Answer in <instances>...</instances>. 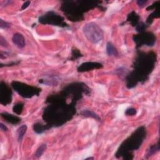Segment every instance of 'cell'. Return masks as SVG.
I'll use <instances>...</instances> for the list:
<instances>
[{
  "mask_svg": "<svg viewBox=\"0 0 160 160\" xmlns=\"http://www.w3.org/2000/svg\"><path fill=\"white\" fill-rule=\"evenodd\" d=\"M46 148H47V146L46 144H42L36 151L34 153V157L36 158H40L42 156V154L44 153L45 150L46 149Z\"/></svg>",
  "mask_w": 160,
  "mask_h": 160,
  "instance_id": "23",
  "label": "cell"
},
{
  "mask_svg": "<svg viewBox=\"0 0 160 160\" xmlns=\"http://www.w3.org/2000/svg\"><path fill=\"white\" fill-rule=\"evenodd\" d=\"M1 117L7 122L11 124L12 125H16L21 122V119L15 115L9 114L6 112H3L1 113Z\"/></svg>",
  "mask_w": 160,
  "mask_h": 160,
  "instance_id": "12",
  "label": "cell"
},
{
  "mask_svg": "<svg viewBox=\"0 0 160 160\" xmlns=\"http://www.w3.org/2000/svg\"><path fill=\"white\" fill-rule=\"evenodd\" d=\"M106 52L109 56H117L118 54L116 48L113 44L111 42H108L106 45Z\"/></svg>",
  "mask_w": 160,
  "mask_h": 160,
  "instance_id": "18",
  "label": "cell"
},
{
  "mask_svg": "<svg viewBox=\"0 0 160 160\" xmlns=\"http://www.w3.org/2000/svg\"><path fill=\"white\" fill-rule=\"evenodd\" d=\"M26 131H27V126L26 124H22L17 129L16 134H17V138L19 142H21L22 141Z\"/></svg>",
  "mask_w": 160,
  "mask_h": 160,
  "instance_id": "19",
  "label": "cell"
},
{
  "mask_svg": "<svg viewBox=\"0 0 160 160\" xmlns=\"http://www.w3.org/2000/svg\"><path fill=\"white\" fill-rule=\"evenodd\" d=\"M115 73L118 76H119L120 78H122V77L126 78V76L128 75V74L129 73V71L126 68L120 67L115 70Z\"/></svg>",
  "mask_w": 160,
  "mask_h": 160,
  "instance_id": "22",
  "label": "cell"
},
{
  "mask_svg": "<svg viewBox=\"0 0 160 160\" xmlns=\"http://www.w3.org/2000/svg\"><path fill=\"white\" fill-rule=\"evenodd\" d=\"M159 1H156L154 3H153L152 5L151 6H149L148 8H147V11H149V10H152V9H157L158 7V5H159Z\"/></svg>",
  "mask_w": 160,
  "mask_h": 160,
  "instance_id": "28",
  "label": "cell"
},
{
  "mask_svg": "<svg viewBox=\"0 0 160 160\" xmlns=\"http://www.w3.org/2000/svg\"><path fill=\"white\" fill-rule=\"evenodd\" d=\"M38 21L43 24H50L61 28L69 27V25L64 21V19L53 11H48L41 16Z\"/></svg>",
  "mask_w": 160,
  "mask_h": 160,
  "instance_id": "7",
  "label": "cell"
},
{
  "mask_svg": "<svg viewBox=\"0 0 160 160\" xmlns=\"http://www.w3.org/2000/svg\"><path fill=\"white\" fill-rule=\"evenodd\" d=\"M103 67V65L98 62H85L81 64L77 68V71L79 72H84L93 69H101Z\"/></svg>",
  "mask_w": 160,
  "mask_h": 160,
  "instance_id": "10",
  "label": "cell"
},
{
  "mask_svg": "<svg viewBox=\"0 0 160 160\" xmlns=\"http://www.w3.org/2000/svg\"><path fill=\"white\" fill-rule=\"evenodd\" d=\"M10 26H11L10 23L6 21H4L1 18L0 19V27L1 29H7V28H9Z\"/></svg>",
  "mask_w": 160,
  "mask_h": 160,
  "instance_id": "27",
  "label": "cell"
},
{
  "mask_svg": "<svg viewBox=\"0 0 160 160\" xmlns=\"http://www.w3.org/2000/svg\"><path fill=\"white\" fill-rule=\"evenodd\" d=\"M68 99H71L61 91L47 97L46 103L48 105L43 111L42 119L50 128L62 126L76 114V102H68Z\"/></svg>",
  "mask_w": 160,
  "mask_h": 160,
  "instance_id": "1",
  "label": "cell"
},
{
  "mask_svg": "<svg viewBox=\"0 0 160 160\" xmlns=\"http://www.w3.org/2000/svg\"><path fill=\"white\" fill-rule=\"evenodd\" d=\"M159 151V141H158V142L156 144H154L149 146V149L147 150V152L146 153L145 158L146 159H148L149 157H151V156H152L153 154L158 152Z\"/></svg>",
  "mask_w": 160,
  "mask_h": 160,
  "instance_id": "17",
  "label": "cell"
},
{
  "mask_svg": "<svg viewBox=\"0 0 160 160\" xmlns=\"http://www.w3.org/2000/svg\"><path fill=\"white\" fill-rule=\"evenodd\" d=\"M132 39L136 44V48L138 49L143 46H153L156 41V37L154 33L149 31H144L134 34Z\"/></svg>",
  "mask_w": 160,
  "mask_h": 160,
  "instance_id": "8",
  "label": "cell"
},
{
  "mask_svg": "<svg viewBox=\"0 0 160 160\" xmlns=\"http://www.w3.org/2000/svg\"><path fill=\"white\" fill-rule=\"evenodd\" d=\"M98 1H64L61 6V10L71 21L78 22L84 19V13L91 9L100 6Z\"/></svg>",
  "mask_w": 160,
  "mask_h": 160,
  "instance_id": "4",
  "label": "cell"
},
{
  "mask_svg": "<svg viewBox=\"0 0 160 160\" xmlns=\"http://www.w3.org/2000/svg\"><path fill=\"white\" fill-rule=\"evenodd\" d=\"M146 136V129L144 126H139L120 144L114 156L116 158L131 160L134 158L133 151L138 150Z\"/></svg>",
  "mask_w": 160,
  "mask_h": 160,
  "instance_id": "3",
  "label": "cell"
},
{
  "mask_svg": "<svg viewBox=\"0 0 160 160\" xmlns=\"http://www.w3.org/2000/svg\"><path fill=\"white\" fill-rule=\"evenodd\" d=\"M12 41L13 44L19 48H23L26 44L24 36L19 32H16L13 34L12 38Z\"/></svg>",
  "mask_w": 160,
  "mask_h": 160,
  "instance_id": "13",
  "label": "cell"
},
{
  "mask_svg": "<svg viewBox=\"0 0 160 160\" xmlns=\"http://www.w3.org/2000/svg\"><path fill=\"white\" fill-rule=\"evenodd\" d=\"M136 109L134 108H129L125 111V114L126 116H134L136 114Z\"/></svg>",
  "mask_w": 160,
  "mask_h": 160,
  "instance_id": "26",
  "label": "cell"
},
{
  "mask_svg": "<svg viewBox=\"0 0 160 160\" xmlns=\"http://www.w3.org/2000/svg\"><path fill=\"white\" fill-rule=\"evenodd\" d=\"M148 27V26L146 23L143 22H139V23L136 26L135 28L138 32H142L145 31V30Z\"/></svg>",
  "mask_w": 160,
  "mask_h": 160,
  "instance_id": "25",
  "label": "cell"
},
{
  "mask_svg": "<svg viewBox=\"0 0 160 160\" xmlns=\"http://www.w3.org/2000/svg\"><path fill=\"white\" fill-rule=\"evenodd\" d=\"M32 128H33L34 131L37 134H42L44 132H45L46 131L51 129L50 127L48 124H44L39 122H37L34 123L33 124Z\"/></svg>",
  "mask_w": 160,
  "mask_h": 160,
  "instance_id": "15",
  "label": "cell"
},
{
  "mask_svg": "<svg viewBox=\"0 0 160 160\" xmlns=\"http://www.w3.org/2000/svg\"><path fill=\"white\" fill-rule=\"evenodd\" d=\"M84 35L92 44H97L103 38L102 29L95 22H89L82 28Z\"/></svg>",
  "mask_w": 160,
  "mask_h": 160,
  "instance_id": "6",
  "label": "cell"
},
{
  "mask_svg": "<svg viewBox=\"0 0 160 160\" xmlns=\"http://www.w3.org/2000/svg\"><path fill=\"white\" fill-rule=\"evenodd\" d=\"M0 128H1V130L2 131H8V128L2 123V122H1L0 123Z\"/></svg>",
  "mask_w": 160,
  "mask_h": 160,
  "instance_id": "32",
  "label": "cell"
},
{
  "mask_svg": "<svg viewBox=\"0 0 160 160\" xmlns=\"http://www.w3.org/2000/svg\"><path fill=\"white\" fill-rule=\"evenodd\" d=\"M137 4L138 5L139 7L140 8H143L146 6V4L148 3L147 1H142V0H139L136 1Z\"/></svg>",
  "mask_w": 160,
  "mask_h": 160,
  "instance_id": "30",
  "label": "cell"
},
{
  "mask_svg": "<svg viewBox=\"0 0 160 160\" xmlns=\"http://www.w3.org/2000/svg\"><path fill=\"white\" fill-rule=\"evenodd\" d=\"M0 44H1V46L4 47V48H6V47L8 46V42L6 41V40L2 36H0Z\"/></svg>",
  "mask_w": 160,
  "mask_h": 160,
  "instance_id": "29",
  "label": "cell"
},
{
  "mask_svg": "<svg viewBox=\"0 0 160 160\" xmlns=\"http://www.w3.org/2000/svg\"><path fill=\"white\" fill-rule=\"evenodd\" d=\"M39 82L41 84H46L47 86H56L59 82V79L55 75H49L41 78L39 80Z\"/></svg>",
  "mask_w": 160,
  "mask_h": 160,
  "instance_id": "11",
  "label": "cell"
},
{
  "mask_svg": "<svg viewBox=\"0 0 160 160\" xmlns=\"http://www.w3.org/2000/svg\"><path fill=\"white\" fill-rule=\"evenodd\" d=\"M159 18V13H158V9H156L155 11H154L152 13H151L149 16L146 19V24L148 26V27L152 23L154 19L155 18Z\"/></svg>",
  "mask_w": 160,
  "mask_h": 160,
  "instance_id": "20",
  "label": "cell"
},
{
  "mask_svg": "<svg viewBox=\"0 0 160 160\" xmlns=\"http://www.w3.org/2000/svg\"><path fill=\"white\" fill-rule=\"evenodd\" d=\"M139 16L134 11H132L128 15L126 20L132 26L136 27V26L139 23Z\"/></svg>",
  "mask_w": 160,
  "mask_h": 160,
  "instance_id": "14",
  "label": "cell"
},
{
  "mask_svg": "<svg viewBox=\"0 0 160 160\" xmlns=\"http://www.w3.org/2000/svg\"><path fill=\"white\" fill-rule=\"evenodd\" d=\"M11 88L4 81L0 82V103L4 106H7L12 101Z\"/></svg>",
  "mask_w": 160,
  "mask_h": 160,
  "instance_id": "9",
  "label": "cell"
},
{
  "mask_svg": "<svg viewBox=\"0 0 160 160\" xmlns=\"http://www.w3.org/2000/svg\"><path fill=\"white\" fill-rule=\"evenodd\" d=\"M156 59V54L153 51H138L132 66L133 69L125 78L126 87L131 89L139 82H145L155 67Z\"/></svg>",
  "mask_w": 160,
  "mask_h": 160,
  "instance_id": "2",
  "label": "cell"
},
{
  "mask_svg": "<svg viewBox=\"0 0 160 160\" xmlns=\"http://www.w3.org/2000/svg\"><path fill=\"white\" fill-rule=\"evenodd\" d=\"M80 114L82 116H84L86 118H93L96 120L100 121L101 118L100 117L94 112L89 110V109H83L80 112Z\"/></svg>",
  "mask_w": 160,
  "mask_h": 160,
  "instance_id": "16",
  "label": "cell"
},
{
  "mask_svg": "<svg viewBox=\"0 0 160 160\" xmlns=\"http://www.w3.org/2000/svg\"><path fill=\"white\" fill-rule=\"evenodd\" d=\"M94 158H92V157H89V158H86L85 159H93Z\"/></svg>",
  "mask_w": 160,
  "mask_h": 160,
  "instance_id": "33",
  "label": "cell"
},
{
  "mask_svg": "<svg viewBox=\"0 0 160 160\" xmlns=\"http://www.w3.org/2000/svg\"><path fill=\"white\" fill-rule=\"evenodd\" d=\"M30 3H31V2H30V1H25V2L22 4V6H21V10H23V9H26V8H27L29 5H30Z\"/></svg>",
  "mask_w": 160,
  "mask_h": 160,
  "instance_id": "31",
  "label": "cell"
},
{
  "mask_svg": "<svg viewBox=\"0 0 160 160\" xmlns=\"http://www.w3.org/2000/svg\"><path fill=\"white\" fill-rule=\"evenodd\" d=\"M82 56V54L81 53V52L76 48H73L72 49V52H71V57L70 58L71 60L74 61L76 60L77 59L81 58Z\"/></svg>",
  "mask_w": 160,
  "mask_h": 160,
  "instance_id": "24",
  "label": "cell"
},
{
  "mask_svg": "<svg viewBox=\"0 0 160 160\" xmlns=\"http://www.w3.org/2000/svg\"><path fill=\"white\" fill-rule=\"evenodd\" d=\"M11 86L12 88L24 98H31L35 96H39L41 92L40 88L31 86L18 81H13Z\"/></svg>",
  "mask_w": 160,
  "mask_h": 160,
  "instance_id": "5",
  "label": "cell"
},
{
  "mask_svg": "<svg viewBox=\"0 0 160 160\" xmlns=\"http://www.w3.org/2000/svg\"><path fill=\"white\" fill-rule=\"evenodd\" d=\"M23 108H24V103L22 102H18L14 104V105L13 106L12 111L15 114L18 115H20L23 111Z\"/></svg>",
  "mask_w": 160,
  "mask_h": 160,
  "instance_id": "21",
  "label": "cell"
}]
</instances>
